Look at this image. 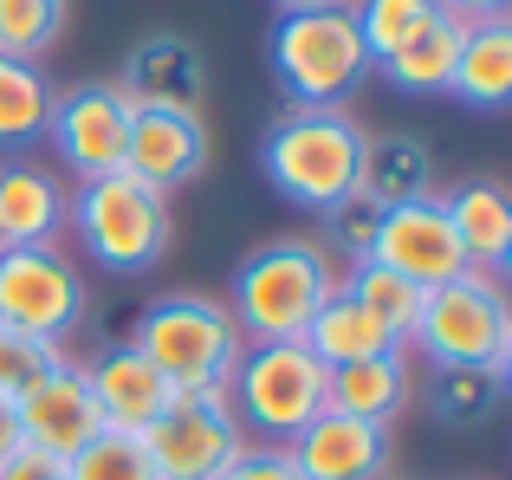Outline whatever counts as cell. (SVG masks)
I'll list each match as a JSON object with an SVG mask.
<instances>
[{
    "label": "cell",
    "instance_id": "obj_26",
    "mask_svg": "<svg viewBox=\"0 0 512 480\" xmlns=\"http://www.w3.org/2000/svg\"><path fill=\"white\" fill-rule=\"evenodd\" d=\"M344 292L389 331V338L402 344V351H409V325H415V312H422V286H409L402 273L363 260V266H344Z\"/></svg>",
    "mask_w": 512,
    "mask_h": 480
},
{
    "label": "cell",
    "instance_id": "obj_8",
    "mask_svg": "<svg viewBox=\"0 0 512 480\" xmlns=\"http://www.w3.org/2000/svg\"><path fill=\"white\" fill-rule=\"evenodd\" d=\"M91 312L78 260L59 247H0V325L39 344H65Z\"/></svg>",
    "mask_w": 512,
    "mask_h": 480
},
{
    "label": "cell",
    "instance_id": "obj_18",
    "mask_svg": "<svg viewBox=\"0 0 512 480\" xmlns=\"http://www.w3.org/2000/svg\"><path fill=\"white\" fill-rule=\"evenodd\" d=\"M441 208H448V221H454V240H461L467 266H474V273H500L506 253H512V195H506V182L500 176H467L441 195Z\"/></svg>",
    "mask_w": 512,
    "mask_h": 480
},
{
    "label": "cell",
    "instance_id": "obj_32",
    "mask_svg": "<svg viewBox=\"0 0 512 480\" xmlns=\"http://www.w3.org/2000/svg\"><path fill=\"white\" fill-rule=\"evenodd\" d=\"M221 480H305V474L292 468V455L279 442H247V448H240V461Z\"/></svg>",
    "mask_w": 512,
    "mask_h": 480
},
{
    "label": "cell",
    "instance_id": "obj_27",
    "mask_svg": "<svg viewBox=\"0 0 512 480\" xmlns=\"http://www.w3.org/2000/svg\"><path fill=\"white\" fill-rule=\"evenodd\" d=\"M65 20H72V0H0V59L39 65L59 46Z\"/></svg>",
    "mask_w": 512,
    "mask_h": 480
},
{
    "label": "cell",
    "instance_id": "obj_33",
    "mask_svg": "<svg viewBox=\"0 0 512 480\" xmlns=\"http://www.w3.org/2000/svg\"><path fill=\"white\" fill-rule=\"evenodd\" d=\"M0 480H65V461L39 455V448H20L13 461H0Z\"/></svg>",
    "mask_w": 512,
    "mask_h": 480
},
{
    "label": "cell",
    "instance_id": "obj_10",
    "mask_svg": "<svg viewBox=\"0 0 512 480\" xmlns=\"http://www.w3.org/2000/svg\"><path fill=\"white\" fill-rule=\"evenodd\" d=\"M46 143L59 150V163L78 182L117 176L124 169V143H130V104L117 91V78H78V85L52 91Z\"/></svg>",
    "mask_w": 512,
    "mask_h": 480
},
{
    "label": "cell",
    "instance_id": "obj_19",
    "mask_svg": "<svg viewBox=\"0 0 512 480\" xmlns=\"http://www.w3.org/2000/svg\"><path fill=\"white\" fill-rule=\"evenodd\" d=\"M435 195V156L422 137H370L363 143V169H357V202H370L376 215L409 208Z\"/></svg>",
    "mask_w": 512,
    "mask_h": 480
},
{
    "label": "cell",
    "instance_id": "obj_4",
    "mask_svg": "<svg viewBox=\"0 0 512 480\" xmlns=\"http://www.w3.org/2000/svg\"><path fill=\"white\" fill-rule=\"evenodd\" d=\"M65 228L78 234V247H85L104 273H150L175 240V208L150 182L117 169V176L78 182V189L65 195Z\"/></svg>",
    "mask_w": 512,
    "mask_h": 480
},
{
    "label": "cell",
    "instance_id": "obj_14",
    "mask_svg": "<svg viewBox=\"0 0 512 480\" xmlns=\"http://www.w3.org/2000/svg\"><path fill=\"white\" fill-rule=\"evenodd\" d=\"M85 383H91V403H98V416H104V429H130V435H143L156 416L175 403V390H169V377L150 364V357L137 351V344H104L98 357H85Z\"/></svg>",
    "mask_w": 512,
    "mask_h": 480
},
{
    "label": "cell",
    "instance_id": "obj_36",
    "mask_svg": "<svg viewBox=\"0 0 512 480\" xmlns=\"http://www.w3.org/2000/svg\"><path fill=\"white\" fill-rule=\"evenodd\" d=\"M279 13H312V7H350V0H273Z\"/></svg>",
    "mask_w": 512,
    "mask_h": 480
},
{
    "label": "cell",
    "instance_id": "obj_21",
    "mask_svg": "<svg viewBox=\"0 0 512 480\" xmlns=\"http://www.w3.org/2000/svg\"><path fill=\"white\" fill-rule=\"evenodd\" d=\"M409 403V351H376L363 364H338L325 383V409L338 416H363V422H383Z\"/></svg>",
    "mask_w": 512,
    "mask_h": 480
},
{
    "label": "cell",
    "instance_id": "obj_30",
    "mask_svg": "<svg viewBox=\"0 0 512 480\" xmlns=\"http://www.w3.org/2000/svg\"><path fill=\"white\" fill-rule=\"evenodd\" d=\"M318 221H325V234H318V240H325L331 260H338V266H363V260H370V247H376V221H383V215H376L370 202L350 195V202H338L331 215H318Z\"/></svg>",
    "mask_w": 512,
    "mask_h": 480
},
{
    "label": "cell",
    "instance_id": "obj_17",
    "mask_svg": "<svg viewBox=\"0 0 512 480\" xmlns=\"http://www.w3.org/2000/svg\"><path fill=\"white\" fill-rule=\"evenodd\" d=\"M65 189L46 163L7 156L0 163V247H59Z\"/></svg>",
    "mask_w": 512,
    "mask_h": 480
},
{
    "label": "cell",
    "instance_id": "obj_35",
    "mask_svg": "<svg viewBox=\"0 0 512 480\" xmlns=\"http://www.w3.org/2000/svg\"><path fill=\"white\" fill-rule=\"evenodd\" d=\"M441 13H454V20H493V13H506V0H441Z\"/></svg>",
    "mask_w": 512,
    "mask_h": 480
},
{
    "label": "cell",
    "instance_id": "obj_9",
    "mask_svg": "<svg viewBox=\"0 0 512 480\" xmlns=\"http://www.w3.org/2000/svg\"><path fill=\"white\" fill-rule=\"evenodd\" d=\"M247 442L253 435L234 422L227 396H175L163 416L143 429L156 480H221Z\"/></svg>",
    "mask_w": 512,
    "mask_h": 480
},
{
    "label": "cell",
    "instance_id": "obj_23",
    "mask_svg": "<svg viewBox=\"0 0 512 480\" xmlns=\"http://www.w3.org/2000/svg\"><path fill=\"white\" fill-rule=\"evenodd\" d=\"M299 344H305V351H312L325 370H338V364H363V357H376V351H402V344L389 338V331L376 325V318L363 312V305L350 299L344 286L312 312V325L299 331Z\"/></svg>",
    "mask_w": 512,
    "mask_h": 480
},
{
    "label": "cell",
    "instance_id": "obj_12",
    "mask_svg": "<svg viewBox=\"0 0 512 480\" xmlns=\"http://www.w3.org/2000/svg\"><path fill=\"white\" fill-rule=\"evenodd\" d=\"M370 260L389 266V273H402L422 292L441 286V279H454V273H467V253H461V240H454V221H448V208H441V195L389 208V215L376 221Z\"/></svg>",
    "mask_w": 512,
    "mask_h": 480
},
{
    "label": "cell",
    "instance_id": "obj_24",
    "mask_svg": "<svg viewBox=\"0 0 512 480\" xmlns=\"http://www.w3.org/2000/svg\"><path fill=\"white\" fill-rule=\"evenodd\" d=\"M506 403V377L493 364H441L428 370V416L441 429H487Z\"/></svg>",
    "mask_w": 512,
    "mask_h": 480
},
{
    "label": "cell",
    "instance_id": "obj_5",
    "mask_svg": "<svg viewBox=\"0 0 512 480\" xmlns=\"http://www.w3.org/2000/svg\"><path fill=\"white\" fill-rule=\"evenodd\" d=\"M409 344L428 364H493L506 377L512 364V299L500 273H454L422 292V312L409 325Z\"/></svg>",
    "mask_w": 512,
    "mask_h": 480
},
{
    "label": "cell",
    "instance_id": "obj_6",
    "mask_svg": "<svg viewBox=\"0 0 512 480\" xmlns=\"http://www.w3.org/2000/svg\"><path fill=\"white\" fill-rule=\"evenodd\" d=\"M266 59H273V78L286 91V104H344L376 72L363 39H357L350 7L279 13L273 39H266Z\"/></svg>",
    "mask_w": 512,
    "mask_h": 480
},
{
    "label": "cell",
    "instance_id": "obj_2",
    "mask_svg": "<svg viewBox=\"0 0 512 480\" xmlns=\"http://www.w3.org/2000/svg\"><path fill=\"white\" fill-rule=\"evenodd\" d=\"M338 286H344V266L325 253V240L318 234H279L234 266L227 312H234L247 344H279V338H299L312 325V312Z\"/></svg>",
    "mask_w": 512,
    "mask_h": 480
},
{
    "label": "cell",
    "instance_id": "obj_3",
    "mask_svg": "<svg viewBox=\"0 0 512 480\" xmlns=\"http://www.w3.org/2000/svg\"><path fill=\"white\" fill-rule=\"evenodd\" d=\"M130 344L163 370L175 396H227V377H234L240 351H247L234 312L221 299H208V292H163V299H150L137 312Z\"/></svg>",
    "mask_w": 512,
    "mask_h": 480
},
{
    "label": "cell",
    "instance_id": "obj_16",
    "mask_svg": "<svg viewBox=\"0 0 512 480\" xmlns=\"http://www.w3.org/2000/svg\"><path fill=\"white\" fill-rule=\"evenodd\" d=\"M124 169L137 182H150L156 195H175V189H188V182H201V169H208V130H201V117L130 111Z\"/></svg>",
    "mask_w": 512,
    "mask_h": 480
},
{
    "label": "cell",
    "instance_id": "obj_28",
    "mask_svg": "<svg viewBox=\"0 0 512 480\" xmlns=\"http://www.w3.org/2000/svg\"><path fill=\"white\" fill-rule=\"evenodd\" d=\"M65 480H156L150 448L130 429H98L78 455H65Z\"/></svg>",
    "mask_w": 512,
    "mask_h": 480
},
{
    "label": "cell",
    "instance_id": "obj_37",
    "mask_svg": "<svg viewBox=\"0 0 512 480\" xmlns=\"http://www.w3.org/2000/svg\"><path fill=\"white\" fill-rule=\"evenodd\" d=\"M376 480H415V474H396V468H383V474H376Z\"/></svg>",
    "mask_w": 512,
    "mask_h": 480
},
{
    "label": "cell",
    "instance_id": "obj_15",
    "mask_svg": "<svg viewBox=\"0 0 512 480\" xmlns=\"http://www.w3.org/2000/svg\"><path fill=\"white\" fill-rule=\"evenodd\" d=\"M292 468L305 480H376L389 468V429L383 422H363V416H312L299 435L286 442Z\"/></svg>",
    "mask_w": 512,
    "mask_h": 480
},
{
    "label": "cell",
    "instance_id": "obj_25",
    "mask_svg": "<svg viewBox=\"0 0 512 480\" xmlns=\"http://www.w3.org/2000/svg\"><path fill=\"white\" fill-rule=\"evenodd\" d=\"M46 117H52V78L26 59H0V150L20 156L46 143Z\"/></svg>",
    "mask_w": 512,
    "mask_h": 480
},
{
    "label": "cell",
    "instance_id": "obj_31",
    "mask_svg": "<svg viewBox=\"0 0 512 480\" xmlns=\"http://www.w3.org/2000/svg\"><path fill=\"white\" fill-rule=\"evenodd\" d=\"M52 364H65V344H39L26 331L0 325V396H20L33 377H46Z\"/></svg>",
    "mask_w": 512,
    "mask_h": 480
},
{
    "label": "cell",
    "instance_id": "obj_13",
    "mask_svg": "<svg viewBox=\"0 0 512 480\" xmlns=\"http://www.w3.org/2000/svg\"><path fill=\"white\" fill-rule=\"evenodd\" d=\"M13 416H20L26 448H39V455H52V461L78 455V448L104 429L98 403H91V383H85V370H78L72 357H65V364H52L46 377L26 383V390L13 396Z\"/></svg>",
    "mask_w": 512,
    "mask_h": 480
},
{
    "label": "cell",
    "instance_id": "obj_11",
    "mask_svg": "<svg viewBox=\"0 0 512 480\" xmlns=\"http://www.w3.org/2000/svg\"><path fill=\"white\" fill-rule=\"evenodd\" d=\"M130 111H175V117H201L208 104V59L188 33H143L130 46L124 72H117Z\"/></svg>",
    "mask_w": 512,
    "mask_h": 480
},
{
    "label": "cell",
    "instance_id": "obj_20",
    "mask_svg": "<svg viewBox=\"0 0 512 480\" xmlns=\"http://www.w3.org/2000/svg\"><path fill=\"white\" fill-rule=\"evenodd\" d=\"M448 91L474 111H500L512 98V20L493 13V20H474L461 33V52H454Z\"/></svg>",
    "mask_w": 512,
    "mask_h": 480
},
{
    "label": "cell",
    "instance_id": "obj_22",
    "mask_svg": "<svg viewBox=\"0 0 512 480\" xmlns=\"http://www.w3.org/2000/svg\"><path fill=\"white\" fill-rule=\"evenodd\" d=\"M461 33L467 20L454 13H435L428 26H415L389 59H376V72L389 78L396 91H415V98H441L448 91V72H454V52H461Z\"/></svg>",
    "mask_w": 512,
    "mask_h": 480
},
{
    "label": "cell",
    "instance_id": "obj_34",
    "mask_svg": "<svg viewBox=\"0 0 512 480\" xmlns=\"http://www.w3.org/2000/svg\"><path fill=\"white\" fill-rule=\"evenodd\" d=\"M26 448V435H20V416H13V396H0V461H13Z\"/></svg>",
    "mask_w": 512,
    "mask_h": 480
},
{
    "label": "cell",
    "instance_id": "obj_29",
    "mask_svg": "<svg viewBox=\"0 0 512 480\" xmlns=\"http://www.w3.org/2000/svg\"><path fill=\"white\" fill-rule=\"evenodd\" d=\"M435 13H441V0H350V20H357V39H363V52H370V65L389 59V52H396L415 26H428Z\"/></svg>",
    "mask_w": 512,
    "mask_h": 480
},
{
    "label": "cell",
    "instance_id": "obj_1",
    "mask_svg": "<svg viewBox=\"0 0 512 480\" xmlns=\"http://www.w3.org/2000/svg\"><path fill=\"white\" fill-rule=\"evenodd\" d=\"M363 143H370V130L344 104H286L260 137V176L273 182L279 202L331 215L357 195Z\"/></svg>",
    "mask_w": 512,
    "mask_h": 480
},
{
    "label": "cell",
    "instance_id": "obj_7",
    "mask_svg": "<svg viewBox=\"0 0 512 480\" xmlns=\"http://www.w3.org/2000/svg\"><path fill=\"white\" fill-rule=\"evenodd\" d=\"M325 383L331 370L299 338L247 344L234 377H227V409H234V422L247 435H266V442L286 448L312 416H325Z\"/></svg>",
    "mask_w": 512,
    "mask_h": 480
}]
</instances>
